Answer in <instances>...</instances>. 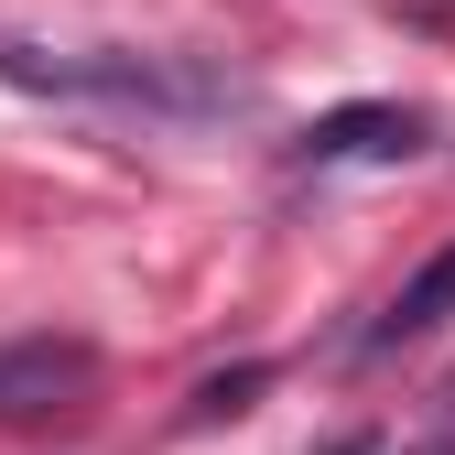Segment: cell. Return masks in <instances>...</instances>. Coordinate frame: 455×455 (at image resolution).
<instances>
[{"label":"cell","instance_id":"obj_1","mask_svg":"<svg viewBox=\"0 0 455 455\" xmlns=\"http://www.w3.org/2000/svg\"><path fill=\"white\" fill-rule=\"evenodd\" d=\"M0 87H33V98H98V108H163V120L239 108V76L185 66V54H141V44H22V33H0Z\"/></svg>","mask_w":455,"mask_h":455},{"label":"cell","instance_id":"obj_2","mask_svg":"<svg viewBox=\"0 0 455 455\" xmlns=\"http://www.w3.org/2000/svg\"><path fill=\"white\" fill-rule=\"evenodd\" d=\"M423 141H434L423 108H402V98H358V108H325V120L293 141V163H412Z\"/></svg>","mask_w":455,"mask_h":455},{"label":"cell","instance_id":"obj_3","mask_svg":"<svg viewBox=\"0 0 455 455\" xmlns=\"http://www.w3.org/2000/svg\"><path fill=\"white\" fill-rule=\"evenodd\" d=\"M87 379H98V347H87V336H22V347H0V423L66 412Z\"/></svg>","mask_w":455,"mask_h":455},{"label":"cell","instance_id":"obj_4","mask_svg":"<svg viewBox=\"0 0 455 455\" xmlns=\"http://www.w3.org/2000/svg\"><path fill=\"white\" fill-rule=\"evenodd\" d=\"M434 325H455V239L402 282V293L379 304V325H369V347H412V336H434Z\"/></svg>","mask_w":455,"mask_h":455},{"label":"cell","instance_id":"obj_5","mask_svg":"<svg viewBox=\"0 0 455 455\" xmlns=\"http://www.w3.org/2000/svg\"><path fill=\"white\" fill-rule=\"evenodd\" d=\"M260 379H271L260 358H250V369H228V379H206V390H196V412H185V423H228V412H250V402H260Z\"/></svg>","mask_w":455,"mask_h":455},{"label":"cell","instance_id":"obj_6","mask_svg":"<svg viewBox=\"0 0 455 455\" xmlns=\"http://www.w3.org/2000/svg\"><path fill=\"white\" fill-rule=\"evenodd\" d=\"M402 455H455V444H444V434H423V444H402Z\"/></svg>","mask_w":455,"mask_h":455}]
</instances>
